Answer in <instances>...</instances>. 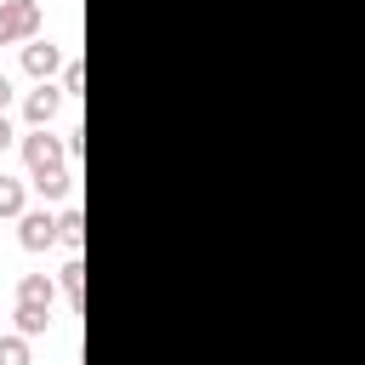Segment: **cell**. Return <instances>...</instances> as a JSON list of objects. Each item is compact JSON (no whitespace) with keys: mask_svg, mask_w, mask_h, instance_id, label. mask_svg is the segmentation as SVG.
<instances>
[{"mask_svg":"<svg viewBox=\"0 0 365 365\" xmlns=\"http://www.w3.org/2000/svg\"><path fill=\"white\" fill-rule=\"evenodd\" d=\"M11 143H17V125H11V120H6V114H0V154H6V148H11Z\"/></svg>","mask_w":365,"mask_h":365,"instance_id":"obj_15","label":"cell"},{"mask_svg":"<svg viewBox=\"0 0 365 365\" xmlns=\"http://www.w3.org/2000/svg\"><path fill=\"white\" fill-rule=\"evenodd\" d=\"M23 165H29V182H34V177L63 171V165H74V160H68L63 137H51V131H29V137H23Z\"/></svg>","mask_w":365,"mask_h":365,"instance_id":"obj_1","label":"cell"},{"mask_svg":"<svg viewBox=\"0 0 365 365\" xmlns=\"http://www.w3.org/2000/svg\"><path fill=\"white\" fill-rule=\"evenodd\" d=\"M34 194H40V200H68V194H74V165H63V171H46V177H34Z\"/></svg>","mask_w":365,"mask_h":365,"instance_id":"obj_9","label":"cell"},{"mask_svg":"<svg viewBox=\"0 0 365 365\" xmlns=\"http://www.w3.org/2000/svg\"><path fill=\"white\" fill-rule=\"evenodd\" d=\"M17 245H23V251L57 245V217H51V211H23V217H17Z\"/></svg>","mask_w":365,"mask_h":365,"instance_id":"obj_5","label":"cell"},{"mask_svg":"<svg viewBox=\"0 0 365 365\" xmlns=\"http://www.w3.org/2000/svg\"><path fill=\"white\" fill-rule=\"evenodd\" d=\"M57 108H63V86H34L29 97H23V120H29V131H51V120H57Z\"/></svg>","mask_w":365,"mask_h":365,"instance_id":"obj_4","label":"cell"},{"mask_svg":"<svg viewBox=\"0 0 365 365\" xmlns=\"http://www.w3.org/2000/svg\"><path fill=\"white\" fill-rule=\"evenodd\" d=\"M86 91V74H80V63H68L63 68V97H80Z\"/></svg>","mask_w":365,"mask_h":365,"instance_id":"obj_13","label":"cell"},{"mask_svg":"<svg viewBox=\"0 0 365 365\" xmlns=\"http://www.w3.org/2000/svg\"><path fill=\"white\" fill-rule=\"evenodd\" d=\"M23 211H29V182L0 171V217H23Z\"/></svg>","mask_w":365,"mask_h":365,"instance_id":"obj_7","label":"cell"},{"mask_svg":"<svg viewBox=\"0 0 365 365\" xmlns=\"http://www.w3.org/2000/svg\"><path fill=\"white\" fill-rule=\"evenodd\" d=\"M63 148H68V160H80V154H86V131L68 125V131H63Z\"/></svg>","mask_w":365,"mask_h":365,"instance_id":"obj_14","label":"cell"},{"mask_svg":"<svg viewBox=\"0 0 365 365\" xmlns=\"http://www.w3.org/2000/svg\"><path fill=\"white\" fill-rule=\"evenodd\" d=\"M68 63H63V46H51V40H29L23 46V74L34 80V86H46L51 74H63Z\"/></svg>","mask_w":365,"mask_h":365,"instance_id":"obj_3","label":"cell"},{"mask_svg":"<svg viewBox=\"0 0 365 365\" xmlns=\"http://www.w3.org/2000/svg\"><path fill=\"white\" fill-rule=\"evenodd\" d=\"M40 34V0H0V46H29Z\"/></svg>","mask_w":365,"mask_h":365,"instance_id":"obj_2","label":"cell"},{"mask_svg":"<svg viewBox=\"0 0 365 365\" xmlns=\"http://www.w3.org/2000/svg\"><path fill=\"white\" fill-rule=\"evenodd\" d=\"M11 319H17V336H46L51 331V308L46 302H17Z\"/></svg>","mask_w":365,"mask_h":365,"instance_id":"obj_6","label":"cell"},{"mask_svg":"<svg viewBox=\"0 0 365 365\" xmlns=\"http://www.w3.org/2000/svg\"><path fill=\"white\" fill-rule=\"evenodd\" d=\"M11 97H17V91H11V74H0V114L11 108Z\"/></svg>","mask_w":365,"mask_h":365,"instance_id":"obj_16","label":"cell"},{"mask_svg":"<svg viewBox=\"0 0 365 365\" xmlns=\"http://www.w3.org/2000/svg\"><path fill=\"white\" fill-rule=\"evenodd\" d=\"M0 365H34V359H29V336L6 331V336H0Z\"/></svg>","mask_w":365,"mask_h":365,"instance_id":"obj_12","label":"cell"},{"mask_svg":"<svg viewBox=\"0 0 365 365\" xmlns=\"http://www.w3.org/2000/svg\"><path fill=\"white\" fill-rule=\"evenodd\" d=\"M51 297H57V279H46V274H23L17 279V302H46L51 308Z\"/></svg>","mask_w":365,"mask_h":365,"instance_id":"obj_10","label":"cell"},{"mask_svg":"<svg viewBox=\"0 0 365 365\" xmlns=\"http://www.w3.org/2000/svg\"><path fill=\"white\" fill-rule=\"evenodd\" d=\"M57 240H63L68 251H80V245H86V217H80V205H68V211L57 217Z\"/></svg>","mask_w":365,"mask_h":365,"instance_id":"obj_11","label":"cell"},{"mask_svg":"<svg viewBox=\"0 0 365 365\" xmlns=\"http://www.w3.org/2000/svg\"><path fill=\"white\" fill-rule=\"evenodd\" d=\"M57 291H63V297H68L74 308L86 302V262H80V257H68V262L57 268Z\"/></svg>","mask_w":365,"mask_h":365,"instance_id":"obj_8","label":"cell"}]
</instances>
